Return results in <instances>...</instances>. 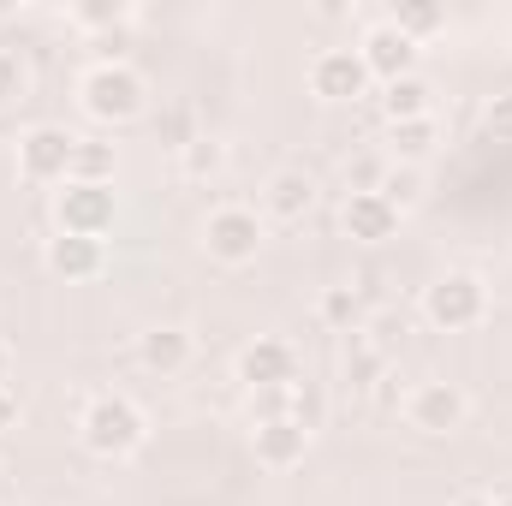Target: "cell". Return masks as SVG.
<instances>
[{
	"label": "cell",
	"mask_w": 512,
	"mask_h": 506,
	"mask_svg": "<svg viewBox=\"0 0 512 506\" xmlns=\"http://www.w3.org/2000/svg\"><path fill=\"white\" fill-rule=\"evenodd\" d=\"M72 155H78V131L66 126H30L18 137V173L30 185H66L72 179Z\"/></svg>",
	"instance_id": "9c48e42d"
},
{
	"label": "cell",
	"mask_w": 512,
	"mask_h": 506,
	"mask_svg": "<svg viewBox=\"0 0 512 506\" xmlns=\"http://www.w3.org/2000/svg\"><path fill=\"white\" fill-rule=\"evenodd\" d=\"M370 399H376L382 411H399V405H405V376H399V370H387V376L370 387Z\"/></svg>",
	"instance_id": "f1b7e54d"
},
{
	"label": "cell",
	"mask_w": 512,
	"mask_h": 506,
	"mask_svg": "<svg viewBox=\"0 0 512 506\" xmlns=\"http://www.w3.org/2000/svg\"><path fill=\"white\" fill-rule=\"evenodd\" d=\"M382 114H387V126L429 120V114H435V90H429V78L411 72V78H399V84H382Z\"/></svg>",
	"instance_id": "ac0fdd59"
},
{
	"label": "cell",
	"mask_w": 512,
	"mask_h": 506,
	"mask_svg": "<svg viewBox=\"0 0 512 506\" xmlns=\"http://www.w3.org/2000/svg\"><path fill=\"white\" fill-rule=\"evenodd\" d=\"M24 96H30V60L18 48H0V108H12Z\"/></svg>",
	"instance_id": "d4e9b609"
},
{
	"label": "cell",
	"mask_w": 512,
	"mask_h": 506,
	"mask_svg": "<svg viewBox=\"0 0 512 506\" xmlns=\"http://www.w3.org/2000/svg\"><path fill=\"white\" fill-rule=\"evenodd\" d=\"M191 334L179 328V322H155V328H143L137 334V370H149V376H185L191 370Z\"/></svg>",
	"instance_id": "9a60e30c"
},
{
	"label": "cell",
	"mask_w": 512,
	"mask_h": 506,
	"mask_svg": "<svg viewBox=\"0 0 512 506\" xmlns=\"http://www.w3.org/2000/svg\"><path fill=\"white\" fill-rule=\"evenodd\" d=\"M233 376H239L245 393H286L292 381L304 376V364H298V346H292V340H280V334H256L251 346L239 352Z\"/></svg>",
	"instance_id": "ba28073f"
},
{
	"label": "cell",
	"mask_w": 512,
	"mask_h": 506,
	"mask_svg": "<svg viewBox=\"0 0 512 506\" xmlns=\"http://www.w3.org/2000/svg\"><path fill=\"white\" fill-rule=\"evenodd\" d=\"M114 167H120L114 143H102V137H78V155H72V179H78V185H114Z\"/></svg>",
	"instance_id": "7402d4cb"
},
{
	"label": "cell",
	"mask_w": 512,
	"mask_h": 506,
	"mask_svg": "<svg viewBox=\"0 0 512 506\" xmlns=\"http://www.w3.org/2000/svg\"><path fill=\"white\" fill-rule=\"evenodd\" d=\"M435 149H441V126H435V114H429V120L387 126V161H393V167H423Z\"/></svg>",
	"instance_id": "e0dca14e"
},
{
	"label": "cell",
	"mask_w": 512,
	"mask_h": 506,
	"mask_svg": "<svg viewBox=\"0 0 512 506\" xmlns=\"http://www.w3.org/2000/svg\"><path fill=\"white\" fill-rule=\"evenodd\" d=\"M286 417L316 435V429L328 423V393H322V381H310V376L292 381V387H286Z\"/></svg>",
	"instance_id": "603a6c76"
},
{
	"label": "cell",
	"mask_w": 512,
	"mask_h": 506,
	"mask_svg": "<svg viewBox=\"0 0 512 506\" xmlns=\"http://www.w3.org/2000/svg\"><path fill=\"white\" fill-rule=\"evenodd\" d=\"M489 506H512V489H501V495H489Z\"/></svg>",
	"instance_id": "1f68e13d"
},
{
	"label": "cell",
	"mask_w": 512,
	"mask_h": 506,
	"mask_svg": "<svg viewBox=\"0 0 512 506\" xmlns=\"http://www.w3.org/2000/svg\"><path fill=\"white\" fill-rule=\"evenodd\" d=\"M120 221V197L114 185H78L66 179L54 191V233H78V239H108Z\"/></svg>",
	"instance_id": "52a82bcc"
},
{
	"label": "cell",
	"mask_w": 512,
	"mask_h": 506,
	"mask_svg": "<svg viewBox=\"0 0 512 506\" xmlns=\"http://www.w3.org/2000/svg\"><path fill=\"white\" fill-rule=\"evenodd\" d=\"M42 262H48V274H54V280H66V286H84V280H96V274L108 268V239L54 233V239L42 245Z\"/></svg>",
	"instance_id": "4fadbf2b"
},
{
	"label": "cell",
	"mask_w": 512,
	"mask_h": 506,
	"mask_svg": "<svg viewBox=\"0 0 512 506\" xmlns=\"http://www.w3.org/2000/svg\"><path fill=\"white\" fill-rule=\"evenodd\" d=\"M340 358H346V381H352L358 393H370V387H376V381L393 370V364H387V352L376 346V340H370V334H364V328H358V334H346Z\"/></svg>",
	"instance_id": "d6986e66"
},
{
	"label": "cell",
	"mask_w": 512,
	"mask_h": 506,
	"mask_svg": "<svg viewBox=\"0 0 512 506\" xmlns=\"http://www.w3.org/2000/svg\"><path fill=\"white\" fill-rule=\"evenodd\" d=\"M399 209L387 203L382 191H352L346 203H340V233L352 239V245H387V239H399Z\"/></svg>",
	"instance_id": "8fae6325"
},
{
	"label": "cell",
	"mask_w": 512,
	"mask_h": 506,
	"mask_svg": "<svg viewBox=\"0 0 512 506\" xmlns=\"http://www.w3.org/2000/svg\"><path fill=\"white\" fill-rule=\"evenodd\" d=\"M358 54H364V66H370L376 84H399V78L417 72V54H423V48H417L411 36H399L382 12H376V18L364 24V36H358Z\"/></svg>",
	"instance_id": "30bf717a"
},
{
	"label": "cell",
	"mask_w": 512,
	"mask_h": 506,
	"mask_svg": "<svg viewBox=\"0 0 512 506\" xmlns=\"http://www.w3.org/2000/svg\"><path fill=\"white\" fill-rule=\"evenodd\" d=\"M399 417L417 429V435H459L465 429V417H471V393L459 387V381H441V376H423L405 387V405H399Z\"/></svg>",
	"instance_id": "5b68a950"
},
{
	"label": "cell",
	"mask_w": 512,
	"mask_h": 506,
	"mask_svg": "<svg viewBox=\"0 0 512 506\" xmlns=\"http://www.w3.org/2000/svg\"><path fill=\"white\" fill-rule=\"evenodd\" d=\"M179 173H185L191 185H215V179L227 173V143L209 137V131L185 137V149H179Z\"/></svg>",
	"instance_id": "ffe728a7"
},
{
	"label": "cell",
	"mask_w": 512,
	"mask_h": 506,
	"mask_svg": "<svg viewBox=\"0 0 512 506\" xmlns=\"http://www.w3.org/2000/svg\"><path fill=\"white\" fill-rule=\"evenodd\" d=\"M78 108H84L96 126H131V120H143V108H149V84H143V72L126 66V60H96V66H84V78H78Z\"/></svg>",
	"instance_id": "7a4b0ae2"
},
{
	"label": "cell",
	"mask_w": 512,
	"mask_h": 506,
	"mask_svg": "<svg viewBox=\"0 0 512 506\" xmlns=\"http://www.w3.org/2000/svg\"><path fill=\"white\" fill-rule=\"evenodd\" d=\"M66 24H78V30H114V24H126V6H120V0H90V6H66Z\"/></svg>",
	"instance_id": "484cf974"
},
{
	"label": "cell",
	"mask_w": 512,
	"mask_h": 506,
	"mask_svg": "<svg viewBox=\"0 0 512 506\" xmlns=\"http://www.w3.org/2000/svg\"><path fill=\"white\" fill-rule=\"evenodd\" d=\"M382 18L399 30V36H411L417 48H423L429 36H441V30H447V12H441V6H429V0H399V6H387Z\"/></svg>",
	"instance_id": "44dd1931"
},
{
	"label": "cell",
	"mask_w": 512,
	"mask_h": 506,
	"mask_svg": "<svg viewBox=\"0 0 512 506\" xmlns=\"http://www.w3.org/2000/svg\"><path fill=\"white\" fill-rule=\"evenodd\" d=\"M316 322H322V328H334V334H358V328L370 322V298H364L352 280L322 286V298H316Z\"/></svg>",
	"instance_id": "2e32d148"
},
{
	"label": "cell",
	"mask_w": 512,
	"mask_h": 506,
	"mask_svg": "<svg viewBox=\"0 0 512 506\" xmlns=\"http://www.w3.org/2000/svg\"><path fill=\"white\" fill-rule=\"evenodd\" d=\"M489 310H495V298L477 268H447L423 286V322L435 334H471L489 322Z\"/></svg>",
	"instance_id": "3957f363"
},
{
	"label": "cell",
	"mask_w": 512,
	"mask_h": 506,
	"mask_svg": "<svg viewBox=\"0 0 512 506\" xmlns=\"http://www.w3.org/2000/svg\"><path fill=\"white\" fill-rule=\"evenodd\" d=\"M310 209H316V179H310L304 167H274V173L262 179V221L298 227Z\"/></svg>",
	"instance_id": "7c38bea8"
},
{
	"label": "cell",
	"mask_w": 512,
	"mask_h": 506,
	"mask_svg": "<svg viewBox=\"0 0 512 506\" xmlns=\"http://www.w3.org/2000/svg\"><path fill=\"white\" fill-rule=\"evenodd\" d=\"M268 245V221H262V209L251 203H221V209H209V221H203V256L209 262H221V268H251L256 256Z\"/></svg>",
	"instance_id": "277c9868"
},
{
	"label": "cell",
	"mask_w": 512,
	"mask_h": 506,
	"mask_svg": "<svg viewBox=\"0 0 512 506\" xmlns=\"http://www.w3.org/2000/svg\"><path fill=\"white\" fill-rule=\"evenodd\" d=\"M387 167H393V161L376 155V149H370V155H358V161H346V197H352V191H382Z\"/></svg>",
	"instance_id": "4316f807"
},
{
	"label": "cell",
	"mask_w": 512,
	"mask_h": 506,
	"mask_svg": "<svg viewBox=\"0 0 512 506\" xmlns=\"http://www.w3.org/2000/svg\"><path fill=\"white\" fill-rule=\"evenodd\" d=\"M0 387H12V352L0 346Z\"/></svg>",
	"instance_id": "4dcf8cb0"
},
{
	"label": "cell",
	"mask_w": 512,
	"mask_h": 506,
	"mask_svg": "<svg viewBox=\"0 0 512 506\" xmlns=\"http://www.w3.org/2000/svg\"><path fill=\"white\" fill-rule=\"evenodd\" d=\"M483 131H489L495 143H512V90H501V96L483 102Z\"/></svg>",
	"instance_id": "83f0119b"
},
{
	"label": "cell",
	"mask_w": 512,
	"mask_h": 506,
	"mask_svg": "<svg viewBox=\"0 0 512 506\" xmlns=\"http://www.w3.org/2000/svg\"><path fill=\"white\" fill-rule=\"evenodd\" d=\"M310 429H298L292 417H262L251 423V453L256 465H268V471H292V465H304V453H310Z\"/></svg>",
	"instance_id": "5bb4252c"
},
{
	"label": "cell",
	"mask_w": 512,
	"mask_h": 506,
	"mask_svg": "<svg viewBox=\"0 0 512 506\" xmlns=\"http://www.w3.org/2000/svg\"><path fill=\"white\" fill-rule=\"evenodd\" d=\"M304 84H310L316 102H328V108H352V102L370 96L376 78H370V66H364L358 48H316L310 66H304Z\"/></svg>",
	"instance_id": "8992f818"
},
{
	"label": "cell",
	"mask_w": 512,
	"mask_h": 506,
	"mask_svg": "<svg viewBox=\"0 0 512 506\" xmlns=\"http://www.w3.org/2000/svg\"><path fill=\"white\" fill-rule=\"evenodd\" d=\"M78 441H84L90 459L114 465V459H131L149 441V417H143V405L131 393H96L84 405V417H78Z\"/></svg>",
	"instance_id": "6da1fadb"
},
{
	"label": "cell",
	"mask_w": 512,
	"mask_h": 506,
	"mask_svg": "<svg viewBox=\"0 0 512 506\" xmlns=\"http://www.w3.org/2000/svg\"><path fill=\"white\" fill-rule=\"evenodd\" d=\"M382 197L393 203V209H399V215H411V209L423 203V173H417V167H387Z\"/></svg>",
	"instance_id": "cb8c5ba5"
},
{
	"label": "cell",
	"mask_w": 512,
	"mask_h": 506,
	"mask_svg": "<svg viewBox=\"0 0 512 506\" xmlns=\"http://www.w3.org/2000/svg\"><path fill=\"white\" fill-rule=\"evenodd\" d=\"M18 417H24V399H18L12 387H0V435H6V429H18Z\"/></svg>",
	"instance_id": "f546056e"
}]
</instances>
